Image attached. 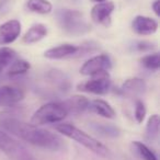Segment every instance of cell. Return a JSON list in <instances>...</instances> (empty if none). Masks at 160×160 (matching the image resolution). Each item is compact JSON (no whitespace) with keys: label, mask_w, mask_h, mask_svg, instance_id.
Returning <instances> with one entry per match:
<instances>
[{"label":"cell","mask_w":160,"mask_h":160,"mask_svg":"<svg viewBox=\"0 0 160 160\" xmlns=\"http://www.w3.org/2000/svg\"><path fill=\"white\" fill-rule=\"evenodd\" d=\"M146 107H145L144 102L140 100H137L135 102V113H134V115H135V118L136 121H137V123H142V121L145 120V116H146Z\"/></svg>","instance_id":"cell-25"},{"label":"cell","mask_w":160,"mask_h":160,"mask_svg":"<svg viewBox=\"0 0 160 160\" xmlns=\"http://www.w3.org/2000/svg\"><path fill=\"white\" fill-rule=\"evenodd\" d=\"M92 1L97 3H100V2H103V1H107V0H92Z\"/></svg>","instance_id":"cell-29"},{"label":"cell","mask_w":160,"mask_h":160,"mask_svg":"<svg viewBox=\"0 0 160 160\" xmlns=\"http://www.w3.org/2000/svg\"><path fill=\"white\" fill-rule=\"evenodd\" d=\"M89 80H86L83 82L79 83L77 86V89L79 91L87 92V93L98 94L103 96L107 94L111 89V78H110L108 71L98 73V75L91 76Z\"/></svg>","instance_id":"cell-6"},{"label":"cell","mask_w":160,"mask_h":160,"mask_svg":"<svg viewBox=\"0 0 160 160\" xmlns=\"http://www.w3.org/2000/svg\"><path fill=\"white\" fill-rule=\"evenodd\" d=\"M78 46L73 44H62L52 47L44 53V57L48 59H64V58L76 57Z\"/></svg>","instance_id":"cell-12"},{"label":"cell","mask_w":160,"mask_h":160,"mask_svg":"<svg viewBox=\"0 0 160 160\" xmlns=\"http://www.w3.org/2000/svg\"><path fill=\"white\" fill-rule=\"evenodd\" d=\"M0 127L2 131L8 132L21 140L43 149L57 151L64 146L62 139L57 134L24 122L11 112L0 113Z\"/></svg>","instance_id":"cell-1"},{"label":"cell","mask_w":160,"mask_h":160,"mask_svg":"<svg viewBox=\"0 0 160 160\" xmlns=\"http://www.w3.org/2000/svg\"><path fill=\"white\" fill-rule=\"evenodd\" d=\"M92 131H94L97 134L103 136V137L115 138L118 137L121 134V131L112 124H105V123H93L91 125Z\"/></svg>","instance_id":"cell-18"},{"label":"cell","mask_w":160,"mask_h":160,"mask_svg":"<svg viewBox=\"0 0 160 160\" xmlns=\"http://www.w3.org/2000/svg\"><path fill=\"white\" fill-rule=\"evenodd\" d=\"M21 22L19 20H9L0 25V45L13 43L20 36Z\"/></svg>","instance_id":"cell-9"},{"label":"cell","mask_w":160,"mask_h":160,"mask_svg":"<svg viewBox=\"0 0 160 160\" xmlns=\"http://www.w3.org/2000/svg\"><path fill=\"white\" fill-rule=\"evenodd\" d=\"M1 71H2V68H0V73H1Z\"/></svg>","instance_id":"cell-30"},{"label":"cell","mask_w":160,"mask_h":160,"mask_svg":"<svg viewBox=\"0 0 160 160\" xmlns=\"http://www.w3.org/2000/svg\"><path fill=\"white\" fill-rule=\"evenodd\" d=\"M17 57V53L11 47L2 46L0 47V68H5L9 64H11Z\"/></svg>","instance_id":"cell-23"},{"label":"cell","mask_w":160,"mask_h":160,"mask_svg":"<svg viewBox=\"0 0 160 160\" xmlns=\"http://www.w3.org/2000/svg\"><path fill=\"white\" fill-rule=\"evenodd\" d=\"M62 103L66 107L68 114L79 115V114L83 113L86 110H88L89 100L83 96H73L71 98L65 100Z\"/></svg>","instance_id":"cell-13"},{"label":"cell","mask_w":160,"mask_h":160,"mask_svg":"<svg viewBox=\"0 0 160 160\" xmlns=\"http://www.w3.org/2000/svg\"><path fill=\"white\" fill-rule=\"evenodd\" d=\"M132 147H133V150L136 152V155L142 160H159L156 153L144 142L136 140V142H133Z\"/></svg>","instance_id":"cell-20"},{"label":"cell","mask_w":160,"mask_h":160,"mask_svg":"<svg viewBox=\"0 0 160 160\" xmlns=\"http://www.w3.org/2000/svg\"><path fill=\"white\" fill-rule=\"evenodd\" d=\"M47 35V28L42 23H36L32 25L25 34L22 36V43L24 44H34L40 42L41 40Z\"/></svg>","instance_id":"cell-14"},{"label":"cell","mask_w":160,"mask_h":160,"mask_svg":"<svg viewBox=\"0 0 160 160\" xmlns=\"http://www.w3.org/2000/svg\"><path fill=\"white\" fill-rule=\"evenodd\" d=\"M112 68V60L107 54H100L88 59L80 68V73L83 76H94L104 72Z\"/></svg>","instance_id":"cell-7"},{"label":"cell","mask_w":160,"mask_h":160,"mask_svg":"<svg viewBox=\"0 0 160 160\" xmlns=\"http://www.w3.org/2000/svg\"><path fill=\"white\" fill-rule=\"evenodd\" d=\"M159 125H160L159 115H157V114L151 115L149 118L148 122H147V126H146L147 138L153 139L155 137H157L158 133H159Z\"/></svg>","instance_id":"cell-24"},{"label":"cell","mask_w":160,"mask_h":160,"mask_svg":"<svg viewBox=\"0 0 160 160\" xmlns=\"http://www.w3.org/2000/svg\"><path fill=\"white\" fill-rule=\"evenodd\" d=\"M115 9L113 1H103L93 6L91 10V19L97 24L108 27L111 23V14Z\"/></svg>","instance_id":"cell-8"},{"label":"cell","mask_w":160,"mask_h":160,"mask_svg":"<svg viewBox=\"0 0 160 160\" xmlns=\"http://www.w3.org/2000/svg\"><path fill=\"white\" fill-rule=\"evenodd\" d=\"M9 9V0H0V16L5 14Z\"/></svg>","instance_id":"cell-27"},{"label":"cell","mask_w":160,"mask_h":160,"mask_svg":"<svg viewBox=\"0 0 160 160\" xmlns=\"http://www.w3.org/2000/svg\"><path fill=\"white\" fill-rule=\"evenodd\" d=\"M31 68V65L29 62L24 59H14L8 70L9 77H18V76L24 75Z\"/></svg>","instance_id":"cell-21"},{"label":"cell","mask_w":160,"mask_h":160,"mask_svg":"<svg viewBox=\"0 0 160 160\" xmlns=\"http://www.w3.org/2000/svg\"><path fill=\"white\" fill-rule=\"evenodd\" d=\"M147 85L145 82L144 79H140V78H129V79L125 80V82L123 83L122 90L124 93L132 94V96H137V94H142L146 91Z\"/></svg>","instance_id":"cell-16"},{"label":"cell","mask_w":160,"mask_h":160,"mask_svg":"<svg viewBox=\"0 0 160 160\" xmlns=\"http://www.w3.org/2000/svg\"><path fill=\"white\" fill-rule=\"evenodd\" d=\"M55 128L58 133L62 134V135L66 136V137L77 142L78 144L86 147V148L89 149L92 152L97 153V155L101 156V157H104V158L111 157L112 153L107 146H104L102 142H100L98 139L92 137L91 135L85 133V132L79 129L78 127L73 126L72 124H69V123H60V124L56 125Z\"/></svg>","instance_id":"cell-2"},{"label":"cell","mask_w":160,"mask_h":160,"mask_svg":"<svg viewBox=\"0 0 160 160\" xmlns=\"http://www.w3.org/2000/svg\"><path fill=\"white\" fill-rule=\"evenodd\" d=\"M0 150L10 160H36L22 142L12 138L2 129H0Z\"/></svg>","instance_id":"cell-5"},{"label":"cell","mask_w":160,"mask_h":160,"mask_svg":"<svg viewBox=\"0 0 160 160\" xmlns=\"http://www.w3.org/2000/svg\"><path fill=\"white\" fill-rule=\"evenodd\" d=\"M68 111L62 102H49L43 104L38 109L31 118V124L40 126V125L52 124V123L62 122L67 118Z\"/></svg>","instance_id":"cell-4"},{"label":"cell","mask_w":160,"mask_h":160,"mask_svg":"<svg viewBox=\"0 0 160 160\" xmlns=\"http://www.w3.org/2000/svg\"><path fill=\"white\" fill-rule=\"evenodd\" d=\"M24 98V92L20 88L3 86L0 87V108L12 107Z\"/></svg>","instance_id":"cell-11"},{"label":"cell","mask_w":160,"mask_h":160,"mask_svg":"<svg viewBox=\"0 0 160 160\" xmlns=\"http://www.w3.org/2000/svg\"><path fill=\"white\" fill-rule=\"evenodd\" d=\"M132 29L138 35H151L158 30V22L152 18L137 16L132 22Z\"/></svg>","instance_id":"cell-10"},{"label":"cell","mask_w":160,"mask_h":160,"mask_svg":"<svg viewBox=\"0 0 160 160\" xmlns=\"http://www.w3.org/2000/svg\"><path fill=\"white\" fill-rule=\"evenodd\" d=\"M57 21L60 28L70 35H81L90 30L83 14L78 10L60 9L57 11Z\"/></svg>","instance_id":"cell-3"},{"label":"cell","mask_w":160,"mask_h":160,"mask_svg":"<svg viewBox=\"0 0 160 160\" xmlns=\"http://www.w3.org/2000/svg\"><path fill=\"white\" fill-rule=\"evenodd\" d=\"M151 7H152V9H153V11H155L156 16L159 17L160 16V0H155Z\"/></svg>","instance_id":"cell-28"},{"label":"cell","mask_w":160,"mask_h":160,"mask_svg":"<svg viewBox=\"0 0 160 160\" xmlns=\"http://www.w3.org/2000/svg\"><path fill=\"white\" fill-rule=\"evenodd\" d=\"M88 109L91 112H94L98 115L102 116L105 118H115V111L114 109L104 100L101 99H96L93 101H90Z\"/></svg>","instance_id":"cell-15"},{"label":"cell","mask_w":160,"mask_h":160,"mask_svg":"<svg viewBox=\"0 0 160 160\" xmlns=\"http://www.w3.org/2000/svg\"><path fill=\"white\" fill-rule=\"evenodd\" d=\"M156 47L153 43L149 42V41H137L134 43V49L140 53H145V52H150Z\"/></svg>","instance_id":"cell-26"},{"label":"cell","mask_w":160,"mask_h":160,"mask_svg":"<svg viewBox=\"0 0 160 160\" xmlns=\"http://www.w3.org/2000/svg\"><path fill=\"white\" fill-rule=\"evenodd\" d=\"M27 8L34 13L48 14L53 9V6L47 0H28Z\"/></svg>","instance_id":"cell-19"},{"label":"cell","mask_w":160,"mask_h":160,"mask_svg":"<svg viewBox=\"0 0 160 160\" xmlns=\"http://www.w3.org/2000/svg\"><path fill=\"white\" fill-rule=\"evenodd\" d=\"M140 64L146 69L151 71H157L160 67V55L159 53H153L146 55L140 59Z\"/></svg>","instance_id":"cell-22"},{"label":"cell","mask_w":160,"mask_h":160,"mask_svg":"<svg viewBox=\"0 0 160 160\" xmlns=\"http://www.w3.org/2000/svg\"><path fill=\"white\" fill-rule=\"evenodd\" d=\"M47 78L49 79L51 82H53L60 90L66 91V90H68L70 88V81H69L68 77L62 70L52 69V70H49L47 72Z\"/></svg>","instance_id":"cell-17"}]
</instances>
